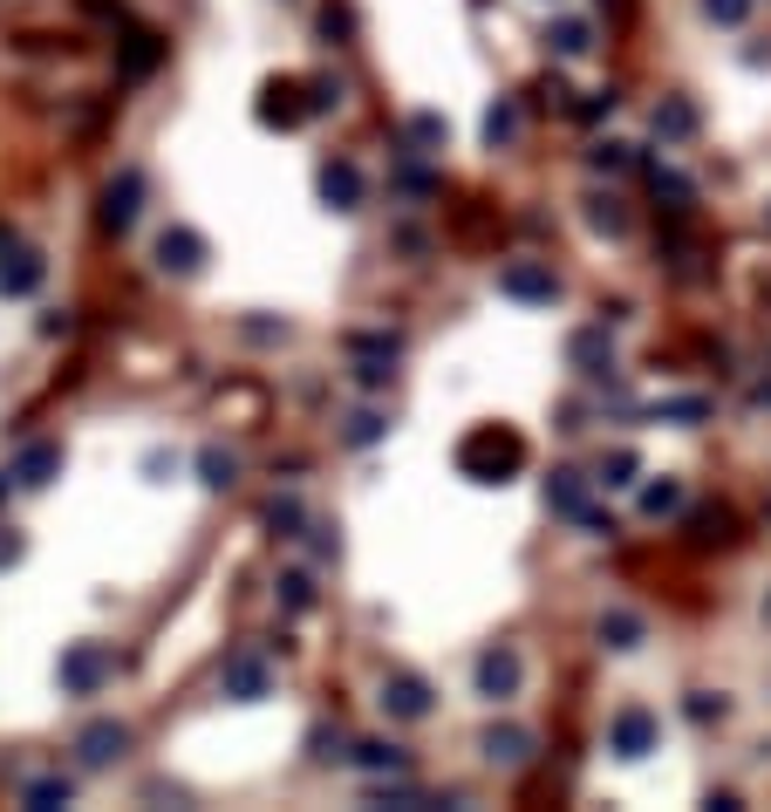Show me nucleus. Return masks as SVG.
Returning <instances> with one entry per match:
<instances>
[{"label":"nucleus","instance_id":"9","mask_svg":"<svg viewBox=\"0 0 771 812\" xmlns=\"http://www.w3.org/2000/svg\"><path fill=\"white\" fill-rule=\"evenodd\" d=\"M566 362H574L581 376H594V383L615 369V335H607V321H594V329H574V335H566Z\"/></svg>","mask_w":771,"mask_h":812},{"label":"nucleus","instance_id":"28","mask_svg":"<svg viewBox=\"0 0 771 812\" xmlns=\"http://www.w3.org/2000/svg\"><path fill=\"white\" fill-rule=\"evenodd\" d=\"M512 137H519V103H512V96H499L492 110H485V144L499 150V144H512Z\"/></svg>","mask_w":771,"mask_h":812},{"label":"nucleus","instance_id":"27","mask_svg":"<svg viewBox=\"0 0 771 812\" xmlns=\"http://www.w3.org/2000/svg\"><path fill=\"white\" fill-rule=\"evenodd\" d=\"M642 512H648V519L683 512V478H656V485H642Z\"/></svg>","mask_w":771,"mask_h":812},{"label":"nucleus","instance_id":"51","mask_svg":"<svg viewBox=\"0 0 771 812\" xmlns=\"http://www.w3.org/2000/svg\"><path fill=\"white\" fill-rule=\"evenodd\" d=\"M764 226H771V212H764Z\"/></svg>","mask_w":771,"mask_h":812},{"label":"nucleus","instance_id":"46","mask_svg":"<svg viewBox=\"0 0 771 812\" xmlns=\"http://www.w3.org/2000/svg\"><path fill=\"white\" fill-rule=\"evenodd\" d=\"M21 560V533H14V525H0V566H14Z\"/></svg>","mask_w":771,"mask_h":812},{"label":"nucleus","instance_id":"47","mask_svg":"<svg viewBox=\"0 0 771 812\" xmlns=\"http://www.w3.org/2000/svg\"><path fill=\"white\" fill-rule=\"evenodd\" d=\"M601 8H607V14H628V0H601Z\"/></svg>","mask_w":771,"mask_h":812},{"label":"nucleus","instance_id":"19","mask_svg":"<svg viewBox=\"0 0 771 812\" xmlns=\"http://www.w3.org/2000/svg\"><path fill=\"white\" fill-rule=\"evenodd\" d=\"M587 485H594L587 471H574V465H560V471L546 478V506H553V512H566V519H581V506H587Z\"/></svg>","mask_w":771,"mask_h":812},{"label":"nucleus","instance_id":"24","mask_svg":"<svg viewBox=\"0 0 771 812\" xmlns=\"http://www.w3.org/2000/svg\"><path fill=\"white\" fill-rule=\"evenodd\" d=\"M232 478H239V458L206 444V451H198V485H206V492H232Z\"/></svg>","mask_w":771,"mask_h":812},{"label":"nucleus","instance_id":"48","mask_svg":"<svg viewBox=\"0 0 771 812\" xmlns=\"http://www.w3.org/2000/svg\"><path fill=\"white\" fill-rule=\"evenodd\" d=\"M8 247H14V239H8V226H0V253H8Z\"/></svg>","mask_w":771,"mask_h":812},{"label":"nucleus","instance_id":"31","mask_svg":"<svg viewBox=\"0 0 771 812\" xmlns=\"http://www.w3.org/2000/svg\"><path fill=\"white\" fill-rule=\"evenodd\" d=\"M587 165H594V171H607V178H622V171H635V144H615V137H607V144H594V150H587Z\"/></svg>","mask_w":771,"mask_h":812},{"label":"nucleus","instance_id":"38","mask_svg":"<svg viewBox=\"0 0 771 812\" xmlns=\"http://www.w3.org/2000/svg\"><path fill=\"white\" fill-rule=\"evenodd\" d=\"M280 601H288L294 615H308V607H314V581L308 574H280Z\"/></svg>","mask_w":771,"mask_h":812},{"label":"nucleus","instance_id":"12","mask_svg":"<svg viewBox=\"0 0 771 812\" xmlns=\"http://www.w3.org/2000/svg\"><path fill=\"white\" fill-rule=\"evenodd\" d=\"M607 751H615V758H648V751H656V717H648V710H622L615 723H607Z\"/></svg>","mask_w":771,"mask_h":812},{"label":"nucleus","instance_id":"33","mask_svg":"<svg viewBox=\"0 0 771 812\" xmlns=\"http://www.w3.org/2000/svg\"><path fill=\"white\" fill-rule=\"evenodd\" d=\"M301 90H308V116H329L342 103V83L335 75H301Z\"/></svg>","mask_w":771,"mask_h":812},{"label":"nucleus","instance_id":"41","mask_svg":"<svg viewBox=\"0 0 771 812\" xmlns=\"http://www.w3.org/2000/svg\"><path fill=\"white\" fill-rule=\"evenodd\" d=\"M683 710H689V723H710V717H723V697H710V689H697V697H689Z\"/></svg>","mask_w":771,"mask_h":812},{"label":"nucleus","instance_id":"4","mask_svg":"<svg viewBox=\"0 0 771 812\" xmlns=\"http://www.w3.org/2000/svg\"><path fill=\"white\" fill-rule=\"evenodd\" d=\"M396 723H424L430 710H437V697H430V683L424 676H410V669H396L389 683H383V697H376Z\"/></svg>","mask_w":771,"mask_h":812},{"label":"nucleus","instance_id":"32","mask_svg":"<svg viewBox=\"0 0 771 812\" xmlns=\"http://www.w3.org/2000/svg\"><path fill=\"white\" fill-rule=\"evenodd\" d=\"M389 362H396V355H355V369H348V376H355V389H369V396H376V389H389V376H396Z\"/></svg>","mask_w":771,"mask_h":812},{"label":"nucleus","instance_id":"37","mask_svg":"<svg viewBox=\"0 0 771 812\" xmlns=\"http://www.w3.org/2000/svg\"><path fill=\"white\" fill-rule=\"evenodd\" d=\"M656 198H669V212H689V198H697V191H689L683 171H656Z\"/></svg>","mask_w":771,"mask_h":812},{"label":"nucleus","instance_id":"42","mask_svg":"<svg viewBox=\"0 0 771 812\" xmlns=\"http://www.w3.org/2000/svg\"><path fill=\"white\" fill-rule=\"evenodd\" d=\"M574 116H581V124H601V116H615V90H601V96H587V103H581Z\"/></svg>","mask_w":771,"mask_h":812},{"label":"nucleus","instance_id":"5","mask_svg":"<svg viewBox=\"0 0 771 812\" xmlns=\"http://www.w3.org/2000/svg\"><path fill=\"white\" fill-rule=\"evenodd\" d=\"M131 751V723H116V717H96L83 723V738H75V758H83V771H103Z\"/></svg>","mask_w":771,"mask_h":812},{"label":"nucleus","instance_id":"11","mask_svg":"<svg viewBox=\"0 0 771 812\" xmlns=\"http://www.w3.org/2000/svg\"><path fill=\"white\" fill-rule=\"evenodd\" d=\"M137 212H144V171L131 165V171H116L110 191H103V226H110V232H131Z\"/></svg>","mask_w":771,"mask_h":812},{"label":"nucleus","instance_id":"34","mask_svg":"<svg viewBox=\"0 0 771 812\" xmlns=\"http://www.w3.org/2000/svg\"><path fill=\"white\" fill-rule=\"evenodd\" d=\"M383 430H389V424H383V410H355V417H348V430H342V437H348V444H355V451H369V444H376V437H383Z\"/></svg>","mask_w":771,"mask_h":812},{"label":"nucleus","instance_id":"40","mask_svg":"<svg viewBox=\"0 0 771 812\" xmlns=\"http://www.w3.org/2000/svg\"><path fill=\"white\" fill-rule=\"evenodd\" d=\"M321 34H329V42H348V34H355V14H348V8H329V14H321Z\"/></svg>","mask_w":771,"mask_h":812},{"label":"nucleus","instance_id":"3","mask_svg":"<svg viewBox=\"0 0 771 812\" xmlns=\"http://www.w3.org/2000/svg\"><path fill=\"white\" fill-rule=\"evenodd\" d=\"M499 294L525 301V308H553L560 301V273L546 260H512V267H499Z\"/></svg>","mask_w":771,"mask_h":812},{"label":"nucleus","instance_id":"21","mask_svg":"<svg viewBox=\"0 0 771 812\" xmlns=\"http://www.w3.org/2000/svg\"><path fill=\"white\" fill-rule=\"evenodd\" d=\"M157 62H165V42H157L150 28H137L131 42H124V62H116V75H124V83H144V75H150Z\"/></svg>","mask_w":771,"mask_h":812},{"label":"nucleus","instance_id":"14","mask_svg":"<svg viewBox=\"0 0 771 812\" xmlns=\"http://www.w3.org/2000/svg\"><path fill=\"white\" fill-rule=\"evenodd\" d=\"M355 771H369V779H410V751L389 745V738H369V745H355L348 751Z\"/></svg>","mask_w":771,"mask_h":812},{"label":"nucleus","instance_id":"26","mask_svg":"<svg viewBox=\"0 0 771 812\" xmlns=\"http://www.w3.org/2000/svg\"><path fill=\"white\" fill-rule=\"evenodd\" d=\"M546 42H553V55L581 62V55L594 49V28H587V21H553V28H546Z\"/></svg>","mask_w":771,"mask_h":812},{"label":"nucleus","instance_id":"44","mask_svg":"<svg viewBox=\"0 0 771 812\" xmlns=\"http://www.w3.org/2000/svg\"><path fill=\"white\" fill-rule=\"evenodd\" d=\"M581 525H587V533H594V540H607V533H615V519H607L601 506H581Z\"/></svg>","mask_w":771,"mask_h":812},{"label":"nucleus","instance_id":"16","mask_svg":"<svg viewBox=\"0 0 771 812\" xmlns=\"http://www.w3.org/2000/svg\"><path fill=\"white\" fill-rule=\"evenodd\" d=\"M478 751L485 758H492V764H525V758H533V730H525V723H492V730H485V738H478Z\"/></svg>","mask_w":771,"mask_h":812},{"label":"nucleus","instance_id":"17","mask_svg":"<svg viewBox=\"0 0 771 812\" xmlns=\"http://www.w3.org/2000/svg\"><path fill=\"white\" fill-rule=\"evenodd\" d=\"M321 198H329L335 212H362V171L348 157H329V165H321Z\"/></svg>","mask_w":771,"mask_h":812},{"label":"nucleus","instance_id":"49","mask_svg":"<svg viewBox=\"0 0 771 812\" xmlns=\"http://www.w3.org/2000/svg\"><path fill=\"white\" fill-rule=\"evenodd\" d=\"M8 485H14V478H0V499H8Z\"/></svg>","mask_w":771,"mask_h":812},{"label":"nucleus","instance_id":"43","mask_svg":"<svg viewBox=\"0 0 771 812\" xmlns=\"http://www.w3.org/2000/svg\"><path fill=\"white\" fill-rule=\"evenodd\" d=\"M308 751H314V758H335V751H342V738H335L329 723H321V730H308Z\"/></svg>","mask_w":771,"mask_h":812},{"label":"nucleus","instance_id":"15","mask_svg":"<svg viewBox=\"0 0 771 812\" xmlns=\"http://www.w3.org/2000/svg\"><path fill=\"white\" fill-rule=\"evenodd\" d=\"M55 471H62V444H28L8 478L21 485V492H42V485H55Z\"/></svg>","mask_w":771,"mask_h":812},{"label":"nucleus","instance_id":"18","mask_svg":"<svg viewBox=\"0 0 771 812\" xmlns=\"http://www.w3.org/2000/svg\"><path fill=\"white\" fill-rule=\"evenodd\" d=\"M75 799V779H62V771H34V779H21V805L28 812H55Z\"/></svg>","mask_w":771,"mask_h":812},{"label":"nucleus","instance_id":"2","mask_svg":"<svg viewBox=\"0 0 771 812\" xmlns=\"http://www.w3.org/2000/svg\"><path fill=\"white\" fill-rule=\"evenodd\" d=\"M55 676H62V689H69V697H96V689L116 676V656H110L103 642H69Z\"/></svg>","mask_w":771,"mask_h":812},{"label":"nucleus","instance_id":"36","mask_svg":"<svg viewBox=\"0 0 771 812\" xmlns=\"http://www.w3.org/2000/svg\"><path fill=\"white\" fill-rule=\"evenodd\" d=\"M403 342H396V329H362V335H348V355H396Z\"/></svg>","mask_w":771,"mask_h":812},{"label":"nucleus","instance_id":"22","mask_svg":"<svg viewBox=\"0 0 771 812\" xmlns=\"http://www.w3.org/2000/svg\"><path fill=\"white\" fill-rule=\"evenodd\" d=\"M594 635H601V648H615V656H628V648H642V615H635V607H607Z\"/></svg>","mask_w":771,"mask_h":812},{"label":"nucleus","instance_id":"20","mask_svg":"<svg viewBox=\"0 0 771 812\" xmlns=\"http://www.w3.org/2000/svg\"><path fill=\"white\" fill-rule=\"evenodd\" d=\"M648 124H656L663 144H683V137H697V103H689V96H663Z\"/></svg>","mask_w":771,"mask_h":812},{"label":"nucleus","instance_id":"45","mask_svg":"<svg viewBox=\"0 0 771 812\" xmlns=\"http://www.w3.org/2000/svg\"><path fill=\"white\" fill-rule=\"evenodd\" d=\"M247 335L253 342H280V335H288V321H247Z\"/></svg>","mask_w":771,"mask_h":812},{"label":"nucleus","instance_id":"23","mask_svg":"<svg viewBox=\"0 0 771 812\" xmlns=\"http://www.w3.org/2000/svg\"><path fill=\"white\" fill-rule=\"evenodd\" d=\"M267 525H273L280 540H308V506H301L294 492H273V499H267Z\"/></svg>","mask_w":771,"mask_h":812},{"label":"nucleus","instance_id":"29","mask_svg":"<svg viewBox=\"0 0 771 812\" xmlns=\"http://www.w3.org/2000/svg\"><path fill=\"white\" fill-rule=\"evenodd\" d=\"M635 478H642V458H635V451H607V458H601V478H594V485H607V492H628Z\"/></svg>","mask_w":771,"mask_h":812},{"label":"nucleus","instance_id":"30","mask_svg":"<svg viewBox=\"0 0 771 812\" xmlns=\"http://www.w3.org/2000/svg\"><path fill=\"white\" fill-rule=\"evenodd\" d=\"M403 137H410L417 150H444V137H451V124H444V116H430V110H417L410 124H403Z\"/></svg>","mask_w":771,"mask_h":812},{"label":"nucleus","instance_id":"50","mask_svg":"<svg viewBox=\"0 0 771 812\" xmlns=\"http://www.w3.org/2000/svg\"><path fill=\"white\" fill-rule=\"evenodd\" d=\"M764 615H771V601H764Z\"/></svg>","mask_w":771,"mask_h":812},{"label":"nucleus","instance_id":"35","mask_svg":"<svg viewBox=\"0 0 771 812\" xmlns=\"http://www.w3.org/2000/svg\"><path fill=\"white\" fill-rule=\"evenodd\" d=\"M648 417H676V424H704L710 417V403L704 396H669V403H656Z\"/></svg>","mask_w":771,"mask_h":812},{"label":"nucleus","instance_id":"6","mask_svg":"<svg viewBox=\"0 0 771 812\" xmlns=\"http://www.w3.org/2000/svg\"><path fill=\"white\" fill-rule=\"evenodd\" d=\"M157 267H165L171 280H191L198 267H206V232H191V226H165V232H157Z\"/></svg>","mask_w":771,"mask_h":812},{"label":"nucleus","instance_id":"1","mask_svg":"<svg viewBox=\"0 0 771 812\" xmlns=\"http://www.w3.org/2000/svg\"><path fill=\"white\" fill-rule=\"evenodd\" d=\"M519 465H525V437L506 430V424H478V430H465V444H458V471H465L471 485H512Z\"/></svg>","mask_w":771,"mask_h":812},{"label":"nucleus","instance_id":"39","mask_svg":"<svg viewBox=\"0 0 771 812\" xmlns=\"http://www.w3.org/2000/svg\"><path fill=\"white\" fill-rule=\"evenodd\" d=\"M704 14H710L717 28H738V21L751 14V0H704Z\"/></svg>","mask_w":771,"mask_h":812},{"label":"nucleus","instance_id":"13","mask_svg":"<svg viewBox=\"0 0 771 812\" xmlns=\"http://www.w3.org/2000/svg\"><path fill=\"white\" fill-rule=\"evenodd\" d=\"M42 273H49V260H42V253L8 247V253H0V294H8V301L34 294V288H42Z\"/></svg>","mask_w":771,"mask_h":812},{"label":"nucleus","instance_id":"8","mask_svg":"<svg viewBox=\"0 0 771 812\" xmlns=\"http://www.w3.org/2000/svg\"><path fill=\"white\" fill-rule=\"evenodd\" d=\"M519 676H525V669H519V648H506V642L485 648V656H478V697H485V704L519 697Z\"/></svg>","mask_w":771,"mask_h":812},{"label":"nucleus","instance_id":"7","mask_svg":"<svg viewBox=\"0 0 771 812\" xmlns=\"http://www.w3.org/2000/svg\"><path fill=\"white\" fill-rule=\"evenodd\" d=\"M219 689L232 704H260L267 689H273V676H267V656H253V648H239V656H226V669H219Z\"/></svg>","mask_w":771,"mask_h":812},{"label":"nucleus","instance_id":"25","mask_svg":"<svg viewBox=\"0 0 771 812\" xmlns=\"http://www.w3.org/2000/svg\"><path fill=\"white\" fill-rule=\"evenodd\" d=\"M587 226L607 232V239H622V232H628V206H622L615 191H594V198H587Z\"/></svg>","mask_w":771,"mask_h":812},{"label":"nucleus","instance_id":"10","mask_svg":"<svg viewBox=\"0 0 771 812\" xmlns=\"http://www.w3.org/2000/svg\"><path fill=\"white\" fill-rule=\"evenodd\" d=\"M260 124H267V131H301V124H308V90L294 83V75H288V83H267V90H260Z\"/></svg>","mask_w":771,"mask_h":812}]
</instances>
